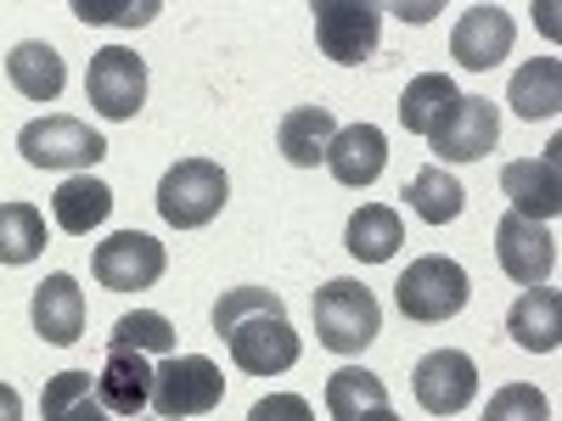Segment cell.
Returning a JSON list of instances; mask_svg holds the SVG:
<instances>
[{"label":"cell","mask_w":562,"mask_h":421,"mask_svg":"<svg viewBox=\"0 0 562 421\" xmlns=\"http://www.w3.org/2000/svg\"><path fill=\"white\" fill-rule=\"evenodd\" d=\"M214 332L225 338L231 360L248 377H281L299 365V332L270 287H231L214 304Z\"/></svg>","instance_id":"obj_1"},{"label":"cell","mask_w":562,"mask_h":421,"mask_svg":"<svg viewBox=\"0 0 562 421\" xmlns=\"http://www.w3.org/2000/svg\"><path fill=\"white\" fill-rule=\"evenodd\" d=\"M310 309H315L321 349H333V354H360L383 332V309H378V298H371V287H360V281H326V287H315Z\"/></svg>","instance_id":"obj_2"},{"label":"cell","mask_w":562,"mask_h":421,"mask_svg":"<svg viewBox=\"0 0 562 421\" xmlns=\"http://www.w3.org/2000/svg\"><path fill=\"white\" fill-rule=\"evenodd\" d=\"M225 197H231V180H225V169L209 163V158H180V163L158 180V214H164V225H175V230H198V225L220 219Z\"/></svg>","instance_id":"obj_3"},{"label":"cell","mask_w":562,"mask_h":421,"mask_svg":"<svg viewBox=\"0 0 562 421\" xmlns=\"http://www.w3.org/2000/svg\"><path fill=\"white\" fill-rule=\"evenodd\" d=\"M467 293H473V287H467V270L456 259H445V253H428V259L405 264V275L394 281L400 315L405 320H422V326H439V320L461 315L467 309Z\"/></svg>","instance_id":"obj_4"},{"label":"cell","mask_w":562,"mask_h":421,"mask_svg":"<svg viewBox=\"0 0 562 421\" xmlns=\"http://www.w3.org/2000/svg\"><path fill=\"white\" fill-rule=\"evenodd\" d=\"M225 399V377L209 354H164L153 365V410L158 421H186V416H209Z\"/></svg>","instance_id":"obj_5"},{"label":"cell","mask_w":562,"mask_h":421,"mask_svg":"<svg viewBox=\"0 0 562 421\" xmlns=\"http://www.w3.org/2000/svg\"><path fill=\"white\" fill-rule=\"evenodd\" d=\"M85 96L102 118L124 124L147 107V62H140L130 45H102L90 57V73H85Z\"/></svg>","instance_id":"obj_6"},{"label":"cell","mask_w":562,"mask_h":421,"mask_svg":"<svg viewBox=\"0 0 562 421\" xmlns=\"http://www.w3.org/2000/svg\"><path fill=\"white\" fill-rule=\"evenodd\" d=\"M18 152H23L34 169H90V163L108 158V140L90 129V124L68 118V113H52V118L23 124Z\"/></svg>","instance_id":"obj_7"},{"label":"cell","mask_w":562,"mask_h":421,"mask_svg":"<svg viewBox=\"0 0 562 421\" xmlns=\"http://www.w3.org/2000/svg\"><path fill=\"white\" fill-rule=\"evenodd\" d=\"M90 270H97V281L108 293H140V287H158L164 270H169V253L158 237H147V230H113L108 242H97V253H90Z\"/></svg>","instance_id":"obj_8"},{"label":"cell","mask_w":562,"mask_h":421,"mask_svg":"<svg viewBox=\"0 0 562 421\" xmlns=\"http://www.w3.org/2000/svg\"><path fill=\"white\" fill-rule=\"evenodd\" d=\"M315 18V45L333 62L360 68L371 52H378V34H383V12L366 7V0H315L310 7Z\"/></svg>","instance_id":"obj_9"},{"label":"cell","mask_w":562,"mask_h":421,"mask_svg":"<svg viewBox=\"0 0 562 421\" xmlns=\"http://www.w3.org/2000/svg\"><path fill=\"white\" fill-rule=\"evenodd\" d=\"M495 140H501V113H495V102H490V96H461V102L434 124L428 147H434L439 169H450V163H479V158H490Z\"/></svg>","instance_id":"obj_10"},{"label":"cell","mask_w":562,"mask_h":421,"mask_svg":"<svg viewBox=\"0 0 562 421\" xmlns=\"http://www.w3.org/2000/svg\"><path fill=\"white\" fill-rule=\"evenodd\" d=\"M411 388H416V405L428 416H456V410L473 405V394H479V365L467 360L461 349H434V354L416 360Z\"/></svg>","instance_id":"obj_11"},{"label":"cell","mask_w":562,"mask_h":421,"mask_svg":"<svg viewBox=\"0 0 562 421\" xmlns=\"http://www.w3.org/2000/svg\"><path fill=\"white\" fill-rule=\"evenodd\" d=\"M501 192L512 197V214H524L535 225L562 214V140H551L546 158H524L501 169Z\"/></svg>","instance_id":"obj_12"},{"label":"cell","mask_w":562,"mask_h":421,"mask_svg":"<svg viewBox=\"0 0 562 421\" xmlns=\"http://www.w3.org/2000/svg\"><path fill=\"white\" fill-rule=\"evenodd\" d=\"M495 253H501V270L512 281H524V287H546V275L557 264V242H551V230L524 219V214H506L495 225Z\"/></svg>","instance_id":"obj_13"},{"label":"cell","mask_w":562,"mask_h":421,"mask_svg":"<svg viewBox=\"0 0 562 421\" xmlns=\"http://www.w3.org/2000/svg\"><path fill=\"white\" fill-rule=\"evenodd\" d=\"M29 315H34V332H40L45 343H52V349L79 343V332H85V293H79V281H74L68 270L45 275L40 287H34Z\"/></svg>","instance_id":"obj_14"},{"label":"cell","mask_w":562,"mask_h":421,"mask_svg":"<svg viewBox=\"0 0 562 421\" xmlns=\"http://www.w3.org/2000/svg\"><path fill=\"white\" fill-rule=\"evenodd\" d=\"M512 34H518V29H512V18L501 7H473V12H461V23L450 34V57L461 68L484 73V68H495L512 52Z\"/></svg>","instance_id":"obj_15"},{"label":"cell","mask_w":562,"mask_h":421,"mask_svg":"<svg viewBox=\"0 0 562 421\" xmlns=\"http://www.w3.org/2000/svg\"><path fill=\"white\" fill-rule=\"evenodd\" d=\"M326 169H333L338 185H371L389 169V135L378 124H349L333 135L326 147Z\"/></svg>","instance_id":"obj_16"},{"label":"cell","mask_w":562,"mask_h":421,"mask_svg":"<svg viewBox=\"0 0 562 421\" xmlns=\"http://www.w3.org/2000/svg\"><path fill=\"white\" fill-rule=\"evenodd\" d=\"M97 399H102L108 416L135 421L140 410L153 405V365H147V354H130V349L108 354L102 377H97Z\"/></svg>","instance_id":"obj_17"},{"label":"cell","mask_w":562,"mask_h":421,"mask_svg":"<svg viewBox=\"0 0 562 421\" xmlns=\"http://www.w3.org/2000/svg\"><path fill=\"white\" fill-rule=\"evenodd\" d=\"M108 214H113V185L97 180V174H68L52 192V219L68 237H90Z\"/></svg>","instance_id":"obj_18"},{"label":"cell","mask_w":562,"mask_h":421,"mask_svg":"<svg viewBox=\"0 0 562 421\" xmlns=\"http://www.w3.org/2000/svg\"><path fill=\"white\" fill-rule=\"evenodd\" d=\"M506 332L529 354H551L562 343V293L557 287H529L506 315Z\"/></svg>","instance_id":"obj_19"},{"label":"cell","mask_w":562,"mask_h":421,"mask_svg":"<svg viewBox=\"0 0 562 421\" xmlns=\"http://www.w3.org/2000/svg\"><path fill=\"white\" fill-rule=\"evenodd\" d=\"M333 135H338L333 107H293L288 118H281V129H276V147H281V158H288L293 169H315V163H326Z\"/></svg>","instance_id":"obj_20"},{"label":"cell","mask_w":562,"mask_h":421,"mask_svg":"<svg viewBox=\"0 0 562 421\" xmlns=\"http://www.w3.org/2000/svg\"><path fill=\"white\" fill-rule=\"evenodd\" d=\"M7 79H12L18 96H29V102H57V96H63V84H68L63 57H57L45 39H23V45H12Z\"/></svg>","instance_id":"obj_21"},{"label":"cell","mask_w":562,"mask_h":421,"mask_svg":"<svg viewBox=\"0 0 562 421\" xmlns=\"http://www.w3.org/2000/svg\"><path fill=\"white\" fill-rule=\"evenodd\" d=\"M506 102H512V113L529 118V124L557 118V107H562V62L557 57L524 62L518 73H512V84H506Z\"/></svg>","instance_id":"obj_22"},{"label":"cell","mask_w":562,"mask_h":421,"mask_svg":"<svg viewBox=\"0 0 562 421\" xmlns=\"http://www.w3.org/2000/svg\"><path fill=\"white\" fill-rule=\"evenodd\" d=\"M400 242H405V225H400V214H394L389 203H366V208L349 219V230H344V248H349L360 264H389V259L400 253Z\"/></svg>","instance_id":"obj_23"},{"label":"cell","mask_w":562,"mask_h":421,"mask_svg":"<svg viewBox=\"0 0 562 421\" xmlns=\"http://www.w3.org/2000/svg\"><path fill=\"white\" fill-rule=\"evenodd\" d=\"M389 405V383L378 377V371L366 365H344L326 377V410H333V421H366L371 410Z\"/></svg>","instance_id":"obj_24"},{"label":"cell","mask_w":562,"mask_h":421,"mask_svg":"<svg viewBox=\"0 0 562 421\" xmlns=\"http://www.w3.org/2000/svg\"><path fill=\"white\" fill-rule=\"evenodd\" d=\"M40 416L45 421H113L90 388V371H57L45 377V394H40Z\"/></svg>","instance_id":"obj_25"},{"label":"cell","mask_w":562,"mask_h":421,"mask_svg":"<svg viewBox=\"0 0 562 421\" xmlns=\"http://www.w3.org/2000/svg\"><path fill=\"white\" fill-rule=\"evenodd\" d=\"M461 102V90L450 84V73H416L405 84V96H400V124L411 135H434V124Z\"/></svg>","instance_id":"obj_26"},{"label":"cell","mask_w":562,"mask_h":421,"mask_svg":"<svg viewBox=\"0 0 562 421\" xmlns=\"http://www.w3.org/2000/svg\"><path fill=\"white\" fill-rule=\"evenodd\" d=\"M405 203H411V214H416V219H428V225H450V219L461 214L467 192H461V180H456L450 169L428 163V169H416V174H411Z\"/></svg>","instance_id":"obj_27"},{"label":"cell","mask_w":562,"mask_h":421,"mask_svg":"<svg viewBox=\"0 0 562 421\" xmlns=\"http://www.w3.org/2000/svg\"><path fill=\"white\" fill-rule=\"evenodd\" d=\"M45 253V214L34 203H0V264H29Z\"/></svg>","instance_id":"obj_28"},{"label":"cell","mask_w":562,"mask_h":421,"mask_svg":"<svg viewBox=\"0 0 562 421\" xmlns=\"http://www.w3.org/2000/svg\"><path fill=\"white\" fill-rule=\"evenodd\" d=\"M119 349H130V354H175V326H169V315H158V309H135V315L113 320L108 354H119Z\"/></svg>","instance_id":"obj_29"},{"label":"cell","mask_w":562,"mask_h":421,"mask_svg":"<svg viewBox=\"0 0 562 421\" xmlns=\"http://www.w3.org/2000/svg\"><path fill=\"white\" fill-rule=\"evenodd\" d=\"M484 421H551V405L540 388L529 383H506L490 405H484Z\"/></svg>","instance_id":"obj_30"},{"label":"cell","mask_w":562,"mask_h":421,"mask_svg":"<svg viewBox=\"0 0 562 421\" xmlns=\"http://www.w3.org/2000/svg\"><path fill=\"white\" fill-rule=\"evenodd\" d=\"M74 18L79 23H153L158 18V0H113V7H102V0H74Z\"/></svg>","instance_id":"obj_31"},{"label":"cell","mask_w":562,"mask_h":421,"mask_svg":"<svg viewBox=\"0 0 562 421\" xmlns=\"http://www.w3.org/2000/svg\"><path fill=\"white\" fill-rule=\"evenodd\" d=\"M248 421H315V410H310V399H299V394H270V399H259V405L248 410Z\"/></svg>","instance_id":"obj_32"},{"label":"cell","mask_w":562,"mask_h":421,"mask_svg":"<svg viewBox=\"0 0 562 421\" xmlns=\"http://www.w3.org/2000/svg\"><path fill=\"white\" fill-rule=\"evenodd\" d=\"M0 421H23V399H18V388H7V383H0Z\"/></svg>","instance_id":"obj_33"},{"label":"cell","mask_w":562,"mask_h":421,"mask_svg":"<svg viewBox=\"0 0 562 421\" xmlns=\"http://www.w3.org/2000/svg\"><path fill=\"white\" fill-rule=\"evenodd\" d=\"M366 421H400V416H394V410H389V405H383V410H371V416H366Z\"/></svg>","instance_id":"obj_34"},{"label":"cell","mask_w":562,"mask_h":421,"mask_svg":"<svg viewBox=\"0 0 562 421\" xmlns=\"http://www.w3.org/2000/svg\"><path fill=\"white\" fill-rule=\"evenodd\" d=\"M135 421H140V416H135Z\"/></svg>","instance_id":"obj_35"}]
</instances>
